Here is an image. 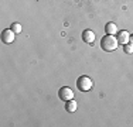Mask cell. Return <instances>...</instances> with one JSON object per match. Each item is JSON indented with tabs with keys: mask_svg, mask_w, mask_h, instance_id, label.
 <instances>
[{
	"mask_svg": "<svg viewBox=\"0 0 133 127\" xmlns=\"http://www.w3.org/2000/svg\"><path fill=\"white\" fill-rule=\"evenodd\" d=\"M11 30H13L16 34H20L21 33V25L18 23H13V24H11Z\"/></svg>",
	"mask_w": 133,
	"mask_h": 127,
	"instance_id": "9c48e42d",
	"label": "cell"
},
{
	"mask_svg": "<svg viewBox=\"0 0 133 127\" xmlns=\"http://www.w3.org/2000/svg\"><path fill=\"white\" fill-rule=\"evenodd\" d=\"M77 107H78V104H77V102H75L74 99L68 100V102H66V104H65V109H66V112H68V113H74L75 110H77Z\"/></svg>",
	"mask_w": 133,
	"mask_h": 127,
	"instance_id": "ba28073f",
	"label": "cell"
},
{
	"mask_svg": "<svg viewBox=\"0 0 133 127\" xmlns=\"http://www.w3.org/2000/svg\"><path fill=\"white\" fill-rule=\"evenodd\" d=\"M58 95H59V99L64 100V102H68V100L74 99V90H71V88H66V86L59 89Z\"/></svg>",
	"mask_w": 133,
	"mask_h": 127,
	"instance_id": "3957f363",
	"label": "cell"
},
{
	"mask_svg": "<svg viewBox=\"0 0 133 127\" xmlns=\"http://www.w3.org/2000/svg\"><path fill=\"white\" fill-rule=\"evenodd\" d=\"M129 43L133 44V36H130V38H129Z\"/></svg>",
	"mask_w": 133,
	"mask_h": 127,
	"instance_id": "8fae6325",
	"label": "cell"
},
{
	"mask_svg": "<svg viewBox=\"0 0 133 127\" xmlns=\"http://www.w3.org/2000/svg\"><path fill=\"white\" fill-rule=\"evenodd\" d=\"M82 40H84V43H87V44H94L95 33L92 30H85L84 33H82Z\"/></svg>",
	"mask_w": 133,
	"mask_h": 127,
	"instance_id": "5b68a950",
	"label": "cell"
},
{
	"mask_svg": "<svg viewBox=\"0 0 133 127\" xmlns=\"http://www.w3.org/2000/svg\"><path fill=\"white\" fill-rule=\"evenodd\" d=\"M14 38H16V33L11 30V28H10V30L7 28V30H4L2 33V40H3V43H4V44H11L14 41Z\"/></svg>",
	"mask_w": 133,
	"mask_h": 127,
	"instance_id": "277c9868",
	"label": "cell"
},
{
	"mask_svg": "<svg viewBox=\"0 0 133 127\" xmlns=\"http://www.w3.org/2000/svg\"><path fill=\"white\" fill-rule=\"evenodd\" d=\"M92 86H94L92 79H91L89 76H87V75L81 76V78L77 81V88L79 89L81 92H88V90H91V89H92Z\"/></svg>",
	"mask_w": 133,
	"mask_h": 127,
	"instance_id": "7a4b0ae2",
	"label": "cell"
},
{
	"mask_svg": "<svg viewBox=\"0 0 133 127\" xmlns=\"http://www.w3.org/2000/svg\"><path fill=\"white\" fill-rule=\"evenodd\" d=\"M119 45V41L115 36H110V34H106L105 37L101 40V47H102L103 51L106 52H110V51H115Z\"/></svg>",
	"mask_w": 133,
	"mask_h": 127,
	"instance_id": "6da1fadb",
	"label": "cell"
},
{
	"mask_svg": "<svg viewBox=\"0 0 133 127\" xmlns=\"http://www.w3.org/2000/svg\"><path fill=\"white\" fill-rule=\"evenodd\" d=\"M123 50H125V52L126 54H133V44H125L123 45Z\"/></svg>",
	"mask_w": 133,
	"mask_h": 127,
	"instance_id": "30bf717a",
	"label": "cell"
},
{
	"mask_svg": "<svg viewBox=\"0 0 133 127\" xmlns=\"http://www.w3.org/2000/svg\"><path fill=\"white\" fill-rule=\"evenodd\" d=\"M105 31H106V34L113 36V34L118 33V25H116L115 23H108V24L105 25Z\"/></svg>",
	"mask_w": 133,
	"mask_h": 127,
	"instance_id": "52a82bcc",
	"label": "cell"
},
{
	"mask_svg": "<svg viewBox=\"0 0 133 127\" xmlns=\"http://www.w3.org/2000/svg\"><path fill=\"white\" fill-rule=\"evenodd\" d=\"M118 41L119 44H122V45H125V44L129 43V38H130V34L128 33V31H120V33L118 34Z\"/></svg>",
	"mask_w": 133,
	"mask_h": 127,
	"instance_id": "8992f818",
	"label": "cell"
}]
</instances>
